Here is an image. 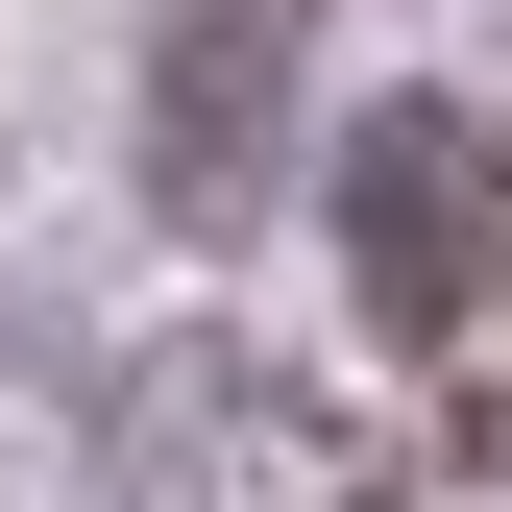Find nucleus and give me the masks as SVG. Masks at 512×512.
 <instances>
[{"instance_id":"obj_1","label":"nucleus","mask_w":512,"mask_h":512,"mask_svg":"<svg viewBox=\"0 0 512 512\" xmlns=\"http://www.w3.org/2000/svg\"><path fill=\"white\" fill-rule=\"evenodd\" d=\"M342 269H366V317H391V342H464V317L512 293V122L391 98V122L342 147Z\"/></svg>"},{"instance_id":"obj_3","label":"nucleus","mask_w":512,"mask_h":512,"mask_svg":"<svg viewBox=\"0 0 512 512\" xmlns=\"http://www.w3.org/2000/svg\"><path fill=\"white\" fill-rule=\"evenodd\" d=\"M464 464H512V366H488V391H464Z\"/></svg>"},{"instance_id":"obj_2","label":"nucleus","mask_w":512,"mask_h":512,"mask_svg":"<svg viewBox=\"0 0 512 512\" xmlns=\"http://www.w3.org/2000/svg\"><path fill=\"white\" fill-rule=\"evenodd\" d=\"M293 25H317V0H171V25H147V196L171 220H244V196H269V98H293Z\"/></svg>"}]
</instances>
